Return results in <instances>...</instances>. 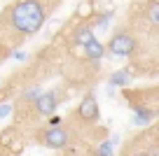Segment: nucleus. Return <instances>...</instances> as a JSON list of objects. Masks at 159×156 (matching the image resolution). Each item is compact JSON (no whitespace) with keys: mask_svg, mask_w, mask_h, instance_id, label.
<instances>
[{"mask_svg":"<svg viewBox=\"0 0 159 156\" xmlns=\"http://www.w3.org/2000/svg\"><path fill=\"white\" fill-rule=\"evenodd\" d=\"M10 19V26L21 35H33L42 28L47 19V12H45V5L40 0H19L14 2L7 14Z\"/></svg>","mask_w":159,"mask_h":156,"instance_id":"f257e3e1","label":"nucleus"},{"mask_svg":"<svg viewBox=\"0 0 159 156\" xmlns=\"http://www.w3.org/2000/svg\"><path fill=\"white\" fill-rule=\"evenodd\" d=\"M12 58H16V61H24V58H26V54H24V51H16V49H14V51H12Z\"/></svg>","mask_w":159,"mask_h":156,"instance_id":"f3484780","label":"nucleus"},{"mask_svg":"<svg viewBox=\"0 0 159 156\" xmlns=\"http://www.w3.org/2000/svg\"><path fill=\"white\" fill-rule=\"evenodd\" d=\"M148 21L152 26H159V0H152L148 7Z\"/></svg>","mask_w":159,"mask_h":156,"instance_id":"9d476101","label":"nucleus"},{"mask_svg":"<svg viewBox=\"0 0 159 156\" xmlns=\"http://www.w3.org/2000/svg\"><path fill=\"white\" fill-rule=\"evenodd\" d=\"M40 96H42V91H40V86H30L28 91L24 93V98H26V100H33V102H38V100H40Z\"/></svg>","mask_w":159,"mask_h":156,"instance_id":"ddd939ff","label":"nucleus"},{"mask_svg":"<svg viewBox=\"0 0 159 156\" xmlns=\"http://www.w3.org/2000/svg\"><path fill=\"white\" fill-rule=\"evenodd\" d=\"M10 112H12V105H10V102H0V119H5Z\"/></svg>","mask_w":159,"mask_h":156,"instance_id":"2eb2a0df","label":"nucleus"},{"mask_svg":"<svg viewBox=\"0 0 159 156\" xmlns=\"http://www.w3.org/2000/svg\"><path fill=\"white\" fill-rule=\"evenodd\" d=\"M131 156H159V149H140V151H131Z\"/></svg>","mask_w":159,"mask_h":156,"instance_id":"4468645a","label":"nucleus"},{"mask_svg":"<svg viewBox=\"0 0 159 156\" xmlns=\"http://www.w3.org/2000/svg\"><path fill=\"white\" fill-rule=\"evenodd\" d=\"M84 54H87V58H91V61H101L105 56V47L98 42V40H94V42H89L84 47Z\"/></svg>","mask_w":159,"mask_h":156,"instance_id":"1a4fd4ad","label":"nucleus"},{"mask_svg":"<svg viewBox=\"0 0 159 156\" xmlns=\"http://www.w3.org/2000/svg\"><path fill=\"white\" fill-rule=\"evenodd\" d=\"M112 14H115L112 10H110V12H103V14H101L98 19H96V28H101V30H103L105 26L110 24V19H112Z\"/></svg>","mask_w":159,"mask_h":156,"instance_id":"f8f14e48","label":"nucleus"},{"mask_svg":"<svg viewBox=\"0 0 159 156\" xmlns=\"http://www.w3.org/2000/svg\"><path fill=\"white\" fill-rule=\"evenodd\" d=\"M136 117H134V126H145V124H150L154 119V110H150V107H138L136 105Z\"/></svg>","mask_w":159,"mask_h":156,"instance_id":"6e6552de","label":"nucleus"},{"mask_svg":"<svg viewBox=\"0 0 159 156\" xmlns=\"http://www.w3.org/2000/svg\"><path fill=\"white\" fill-rule=\"evenodd\" d=\"M89 12H91V5H89V2H84V5H82V7L77 10V14H80V16H87Z\"/></svg>","mask_w":159,"mask_h":156,"instance_id":"dca6fc26","label":"nucleus"},{"mask_svg":"<svg viewBox=\"0 0 159 156\" xmlns=\"http://www.w3.org/2000/svg\"><path fill=\"white\" fill-rule=\"evenodd\" d=\"M157 137H159V128H157Z\"/></svg>","mask_w":159,"mask_h":156,"instance_id":"6ab92c4d","label":"nucleus"},{"mask_svg":"<svg viewBox=\"0 0 159 156\" xmlns=\"http://www.w3.org/2000/svg\"><path fill=\"white\" fill-rule=\"evenodd\" d=\"M108 51L112 56H131L136 51V37L129 33H115L110 37Z\"/></svg>","mask_w":159,"mask_h":156,"instance_id":"f03ea898","label":"nucleus"},{"mask_svg":"<svg viewBox=\"0 0 159 156\" xmlns=\"http://www.w3.org/2000/svg\"><path fill=\"white\" fill-rule=\"evenodd\" d=\"M131 79H134V72H131L129 68L117 70V72H112V75H110V84H112V86H129V84H131Z\"/></svg>","mask_w":159,"mask_h":156,"instance_id":"0eeeda50","label":"nucleus"},{"mask_svg":"<svg viewBox=\"0 0 159 156\" xmlns=\"http://www.w3.org/2000/svg\"><path fill=\"white\" fill-rule=\"evenodd\" d=\"M49 126H61V119L59 117H49Z\"/></svg>","mask_w":159,"mask_h":156,"instance_id":"a211bd4d","label":"nucleus"},{"mask_svg":"<svg viewBox=\"0 0 159 156\" xmlns=\"http://www.w3.org/2000/svg\"><path fill=\"white\" fill-rule=\"evenodd\" d=\"M56 107H59V96H56L54 91H47L40 96V100L35 102V110H38L40 114H45V117H49V114L56 112Z\"/></svg>","mask_w":159,"mask_h":156,"instance_id":"39448f33","label":"nucleus"},{"mask_svg":"<svg viewBox=\"0 0 159 156\" xmlns=\"http://www.w3.org/2000/svg\"><path fill=\"white\" fill-rule=\"evenodd\" d=\"M94 156H112V142H110V140H105L103 145H101L98 149L94 151Z\"/></svg>","mask_w":159,"mask_h":156,"instance_id":"9b49d317","label":"nucleus"},{"mask_svg":"<svg viewBox=\"0 0 159 156\" xmlns=\"http://www.w3.org/2000/svg\"><path fill=\"white\" fill-rule=\"evenodd\" d=\"M70 140V133L66 131L63 126H49L45 133H42V142L52 149H63Z\"/></svg>","mask_w":159,"mask_h":156,"instance_id":"7ed1b4c3","label":"nucleus"},{"mask_svg":"<svg viewBox=\"0 0 159 156\" xmlns=\"http://www.w3.org/2000/svg\"><path fill=\"white\" fill-rule=\"evenodd\" d=\"M94 28L91 26H87V24H82V26H77V28L73 30V44H80V47H87L89 42H94Z\"/></svg>","mask_w":159,"mask_h":156,"instance_id":"423d86ee","label":"nucleus"},{"mask_svg":"<svg viewBox=\"0 0 159 156\" xmlns=\"http://www.w3.org/2000/svg\"><path fill=\"white\" fill-rule=\"evenodd\" d=\"M77 117L82 119V121H87V124L98 121V117H101L98 102H96V98L91 96V93H87V96L82 98V102H80V107H77Z\"/></svg>","mask_w":159,"mask_h":156,"instance_id":"20e7f679","label":"nucleus"}]
</instances>
